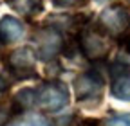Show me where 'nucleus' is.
<instances>
[{"mask_svg": "<svg viewBox=\"0 0 130 126\" xmlns=\"http://www.w3.org/2000/svg\"><path fill=\"white\" fill-rule=\"evenodd\" d=\"M7 4L25 18H32L43 9V0H7Z\"/></svg>", "mask_w": 130, "mask_h": 126, "instance_id": "9", "label": "nucleus"}, {"mask_svg": "<svg viewBox=\"0 0 130 126\" xmlns=\"http://www.w3.org/2000/svg\"><path fill=\"white\" fill-rule=\"evenodd\" d=\"M36 104V88H22L16 92L13 99V108L14 112H22V110H29L31 106Z\"/></svg>", "mask_w": 130, "mask_h": 126, "instance_id": "10", "label": "nucleus"}, {"mask_svg": "<svg viewBox=\"0 0 130 126\" xmlns=\"http://www.w3.org/2000/svg\"><path fill=\"white\" fill-rule=\"evenodd\" d=\"M103 77L98 70H87L79 74L74 79V94L79 103H90L96 104L101 101L103 94Z\"/></svg>", "mask_w": 130, "mask_h": 126, "instance_id": "3", "label": "nucleus"}, {"mask_svg": "<svg viewBox=\"0 0 130 126\" xmlns=\"http://www.w3.org/2000/svg\"><path fill=\"white\" fill-rule=\"evenodd\" d=\"M103 126H130V114H116L108 117Z\"/></svg>", "mask_w": 130, "mask_h": 126, "instance_id": "13", "label": "nucleus"}, {"mask_svg": "<svg viewBox=\"0 0 130 126\" xmlns=\"http://www.w3.org/2000/svg\"><path fill=\"white\" fill-rule=\"evenodd\" d=\"M81 0H53V4L56 7H72V6H78Z\"/></svg>", "mask_w": 130, "mask_h": 126, "instance_id": "14", "label": "nucleus"}, {"mask_svg": "<svg viewBox=\"0 0 130 126\" xmlns=\"http://www.w3.org/2000/svg\"><path fill=\"white\" fill-rule=\"evenodd\" d=\"M128 25H130V14L123 6H110L103 9L98 18V27L112 38L121 36L128 29Z\"/></svg>", "mask_w": 130, "mask_h": 126, "instance_id": "5", "label": "nucleus"}, {"mask_svg": "<svg viewBox=\"0 0 130 126\" xmlns=\"http://www.w3.org/2000/svg\"><path fill=\"white\" fill-rule=\"evenodd\" d=\"M69 104V90L60 81H47L36 88V106L45 112H58Z\"/></svg>", "mask_w": 130, "mask_h": 126, "instance_id": "2", "label": "nucleus"}, {"mask_svg": "<svg viewBox=\"0 0 130 126\" xmlns=\"http://www.w3.org/2000/svg\"><path fill=\"white\" fill-rule=\"evenodd\" d=\"M9 117H11V112H9V110L0 108V126H6L7 121H9Z\"/></svg>", "mask_w": 130, "mask_h": 126, "instance_id": "15", "label": "nucleus"}, {"mask_svg": "<svg viewBox=\"0 0 130 126\" xmlns=\"http://www.w3.org/2000/svg\"><path fill=\"white\" fill-rule=\"evenodd\" d=\"M112 96L119 101H130V76H121L114 81Z\"/></svg>", "mask_w": 130, "mask_h": 126, "instance_id": "11", "label": "nucleus"}, {"mask_svg": "<svg viewBox=\"0 0 130 126\" xmlns=\"http://www.w3.org/2000/svg\"><path fill=\"white\" fill-rule=\"evenodd\" d=\"M79 51L90 61H100L110 52V40L100 27H87L79 34Z\"/></svg>", "mask_w": 130, "mask_h": 126, "instance_id": "1", "label": "nucleus"}, {"mask_svg": "<svg viewBox=\"0 0 130 126\" xmlns=\"http://www.w3.org/2000/svg\"><path fill=\"white\" fill-rule=\"evenodd\" d=\"M128 40H130V38H128Z\"/></svg>", "mask_w": 130, "mask_h": 126, "instance_id": "18", "label": "nucleus"}, {"mask_svg": "<svg viewBox=\"0 0 130 126\" xmlns=\"http://www.w3.org/2000/svg\"><path fill=\"white\" fill-rule=\"evenodd\" d=\"M24 36V24L14 16H2L0 20V41L13 43Z\"/></svg>", "mask_w": 130, "mask_h": 126, "instance_id": "7", "label": "nucleus"}, {"mask_svg": "<svg viewBox=\"0 0 130 126\" xmlns=\"http://www.w3.org/2000/svg\"><path fill=\"white\" fill-rule=\"evenodd\" d=\"M0 45H2V41H0Z\"/></svg>", "mask_w": 130, "mask_h": 126, "instance_id": "17", "label": "nucleus"}, {"mask_svg": "<svg viewBox=\"0 0 130 126\" xmlns=\"http://www.w3.org/2000/svg\"><path fill=\"white\" fill-rule=\"evenodd\" d=\"M112 74L114 76H130V40L121 41V51L116 54L112 63Z\"/></svg>", "mask_w": 130, "mask_h": 126, "instance_id": "8", "label": "nucleus"}, {"mask_svg": "<svg viewBox=\"0 0 130 126\" xmlns=\"http://www.w3.org/2000/svg\"><path fill=\"white\" fill-rule=\"evenodd\" d=\"M20 126H54V124L40 114H31L24 122H20Z\"/></svg>", "mask_w": 130, "mask_h": 126, "instance_id": "12", "label": "nucleus"}, {"mask_svg": "<svg viewBox=\"0 0 130 126\" xmlns=\"http://www.w3.org/2000/svg\"><path fill=\"white\" fill-rule=\"evenodd\" d=\"M7 69L16 79H27V77H35L36 69H35V52L29 47H20V49L13 51L7 56Z\"/></svg>", "mask_w": 130, "mask_h": 126, "instance_id": "6", "label": "nucleus"}, {"mask_svg": "<svg viewBox=\"0 0 130 126\" xmlns=\"http://www.w3.org/2000/svg\"><path fill=\"white\" fill-rule=\"evenodd\" d=\"M35 43H36V56L43 61L54 59L61 49H63V38L60 29L54 25H43L35 33Z\"/></svg>", "mask_w": 130, "mask_h": 126, "instance_id": "4", "label": "nucleus"}, {"mask_svg": "<svg viewBox=\"0 0 130 126\" xmlns=\"http://www.w3.org/2000/svg\"><path fill=\"white\" fill-rule=\"evenodd\" d=\"M94 2H98V4H101V2H107V0H94Z\"/></svg>", "mask_w": 130, "mask_h": 126, "instance_id": "16", "label": "nucleus"}]
</instances>
